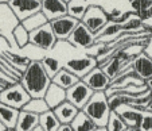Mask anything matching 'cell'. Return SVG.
I'll return each mask as SVG.
<instances>
[{
  "label": "cell",
  "mask_w": 152,
  "mask_h": 131,
  "mask_svg": "<svg viewBox=\"0 0 152 131\" xmlns=\"http://www.w3.org/2000/svg\"><path fill=\"white\" fill-rule=\"evenodd\" d=\"M20 82L28 91L31 97H43L47 88L53 82L40 60H32L24 69Z\"/></svg>",
  "instance_id": "6da1fadb"
},
{
  "label": "cell",
  "mask_w": 152,
  "mask_h": 131,
  "mask_svg": "<svg viewBox=\"0 0 152 131\" xmlns=\"http://www.w3.org/2000/svg\"><path fill=\"white\" fill-rule=\"evenodd\" d=\"M82 110L98 126V130H106V124H108V120H109L112 108L109 105L108 95L104 91H98V92L93 93V96L83 105Z\"/></svg>",
  "instance_id": "7a4b0ae2"
},
{
  "label": "cell",
  "mask_w": 152,
  "mask_h": 131,
  "mask_svg": "<svg viewBox=\"0 0 152 131\" xmlns=\"http://www.w3.org/2000/svg\"><path fill=\"white\" fill-rule=\"evenodd\" d=\"M20 23V19L16 16L8 4H0V32L1 37L8 41L12 50H19L14 38V30Z\"/></svg>",
  "instance_id": "3957f363"
},
{
  "label": "cell",
  "mask_w": 152,
  "mask_h": 131,
  "mask_svg": "<svg viewBox=\"0 0 152 131\" xmlns=\"http://www.w3.org/2000/svg\"><path fill=\"white\" fill-rule=\"evenodd\" d=\"M30 99H31V95L20 81L8 85L0 92V102L18 110H22Z\"/></svg>",
  "instance_id": "277c9868"
},
{
  "label": "cell",
  "mask_w": 152,
  "mask_h": 131,
  "mask_svg": "<svg viewBox=\"0 0 152 131\" xmlns=\"http://www.w3.org/2000/svg\"><path fill=\"white\" fill-rule=\"evenodd\" d=\"M30 43L43 52H50L57 46L58 38L53 31L50 22L40 26L39 29L30 31Z\"/></svg>",
  "instance_id": "5b68a950"
},
{
  "label": "cell",
  "mask_w": 152,
  "mask_h": 131,
  "mask_svg": "<svg viewBox=\"0 0 152 131\" xmlns=\"http://www.w3.org/2000/svg\"><path fill=\"white\" fill-rule=\"evenodd\" d=\"M81 22H82L90 31L97 34V32L109 22V18H108V12H106L102 7L90 4V6L88 7V10H86L83 18L81 19Z\"/></svg>",
  "instance_id": "8992f818"
},
{
  "label": "cell",
  "mask_w": 152,
  "mask_h": 131,
  "mask_svg": "<svg viewBox=\"0 0 152 131\" xmlns=\"http://www.w3.org/2000/svg\"><path fill=\"white\" fill-rule=\"evenodd\" d=\"M67 43L80 49H92L96 45V34L80 21L67 39Z\"/></svg>",
  "instance_id": "52a82bcc"
},
{
  "label": "cell",
  "mask_w": 152,
  "mask_h": 131,
  "mask_svg": "<svg viewBox=\"0 0 152 131\" xmlns=\"http://www.w3.org/2000/svg\"><path fill=\"white\" fill-rule=\"evenodd\" d=\"M94 91L86 84L82 79L78 80L73 87L67 88L66 89V96H67V100L72 102L75 107H78L80 110H82L83 105L90 100V97L93 96Z\"/></svg>",
  "instance_id": "ba28073f"
},
{
  "label": "cell",
  "mask_w": 152,
  "mask_h": 131,
  "mask_svg": "<svg viewBox=\"0 0 152 131\" xmlns=\"http://www.w3.org/2000/svg\"><path fill=\"white\" fill-rule=\"evenodd\" d=\"M78 23H80V21L69 14L62 15V16L55 18V19L50 21L53 31L57 35L58 41H67L69 37L72 35L73 30L75 29V26H77Z\"/></svg>",
  "instance_id": "9c48e42d"
},
{
  "label": "cell",
  "mask_w": 152,
  "mask_h": 131,
  "mask_svg": "<svg viewBox=\"0 0 152 131\" xmlns=\"http://www.w3.org/2000/svg\"><path fill=\"white\" fill-rule=\"evenodd\" d=\"M97 65H98L97 57H94L92 54H88V55H83V57L69 60V61H66L63 64V66L66 69H69L70 72H73L74 74H77L80 79H82L86 73H89Z\"/></svg>",
  "instance_id": "30bf717a"
},
{
  "label": "cell",
  "mask_w": 152,
  "mask_h": 131,
  "mask_svg": "<svg viewBox=\"0 0 152 131\" xmlns=\"http://www.w3.org/2000/svg\"><path fill=\"white\" fill-rule=\"evenodd\" d=\"M82 80L89 85L94 92H98V91H104V92H105V91L108 89V87L110 85V82H112L110 77L108 76L105 73V70L101 66H98V65L96 68H93L89 73H86L85 76L82 77Z\"/></svg>",
  "instance_id": "8fae6325"
},
{
  "label": "cell",
  "mask_w": 152,
  "mask_h": 131,
  "mask_svg": "<svg viewBox=\"0 0 152 131\" xmlns=\"http://www.w3.org/2000/svg\"><path fill=\"white\" fill-rule=\"evenodd\" d=\"M8 6L22 22L30 15L42 10V0H10Z\"/></svg>",
  "instance_id": "7c38bea8"
},
{
  "label": "cell",
  "mask_w": 152,
  "mask_h": 131,
  "mask_svg": "<svg viewBox=\"0 0 152 131\" xmlns=\"http://www.w3.org/2000/svg\"><path fill=\"white\" fill-rule=\"evenodd\" d=\"M116 111L121 115L124 122L126 123L128 130H131V131L140 130V124L144 118V111L133 108V107H131V105H121V107H118Z\"/></svg>",
  "instance_id": "4fadbf2b"
},
{
  "label": "cell",
  "mask_w": 152,
  "mask_h": 131,
  "mask_svg": "<svg viewBox=\"0 0 152 131\" xmlns=\"http://www.w3.org/2000/svg\"><path fill=\"white\" fill-rule=\"evenodd\" d=\"M131 66H132L133 72L144 81H147L152 77V58L145 52H141L140 54L136 55Z\"/></svg>",
  "instance_id": "5bb4252c"
},
{
  "label": "cell",
  "mask_w": 152,
  "mask_h": 131,
  "mask_svg": "<svg viewBox=\"0 0 152 131\" xmlns=\"http://www.w3.org/2000/svg\"><path fill=\"white\" fill-rule=\"evenodd\" d=\"M42 11L49 21L67 14V3L65 0H42Z\"/></svg>",
  "instance_id": "9a60e30c"
},
{
  "label": "cell",
  "mask_w": 152,
  "mask_h": 131,
  "mask_svg": "<svg viewBox=\"0 0 152 131\" xmlns=\"http://www.w3.org/2000/svg\"><path fill=\"white\" fill-rule=\"evenodd\" d=\"M132 62H124L121 60L116 58V57H109L105 61H102L101 64H98V66H101L105 73L110 77V80H115L116 77H118L124 70L128 69V65H131Z\"/></svg>",
  "instance_id": "2e32d148"
},
{
  "label": "cell",
  "mask_w": 152,
  "mask_h": 131,
  "mask_svg": "<svg viewBox=\"0 0 152 131\" xmlns=\"http://www.w3.org/2000/svg\"><path fill=\"white\" fill-rule=\"evenodd\" d=\"M43 97H45V100L47 102L49 107L51 108V110H54V108L58 107L61 103H63L65 100H67L66 89L62 88V87H59V85L55 84V82H51L50 87L47 88V91H46V93H45V96Z\"/></svg>",
  "instance_id": "e0dca14e"
},
{
  "label": "cell",
  "mask_w": 152,
  "mask_h": 131,
  "mask_svg": "<svg viewBox=\"0 0 152 131\" xmlns=\"http://www.w3.org/2000/svg\"><path fill=\"white\" fill-rule=\"evenodd\" d=\"M39 124V115L31 111L20 110L19 118L15 130L16 131H34V128Z\"/></svg>",
  "instance_id": "ac0fdd59"
},
{
  "label": "cell",
  "mask_w": 152,
  "mask_h": 131,
  "mask_svg": "<svg viewBox=\"0 0 152 131\" xmlns=\"http://www.w3.org/2000/svg\"><path fill=\"white\" fill-rule=\"evenodd\" d=\"M19 112L20 110L0 102V122L6 126L7 130H15L18 118H19Z\"/></svg>",
  "instance_id": "d6986e66"
},
{
  "label": "cell",
  "mask_w": 152,
  "mask_h": 131,
  "mask_svg": "<svg viewBox=\"0 0 152 131\" xmlns=\"http://www.w3.org/2000/svg\"><path fill=\"white\" fill-rule=\"evenodd\" d=\"M78 111H80V108L75 107L69 100H65L58 107L54 108V112L57 114L61 123H72L73 119L75 118V115L78 114Z\"/></svg>",
  "instance_id": "ffe728a7"
},
{
  "label": "cell",
  "mask_w": 152,
  "mask_h": 131,
  "mask_svg": "<svg viewBox=\"0 0 152 131\" xmlns=\"http://www.w3.org/2000/svg\"><path fill=\"white\" fill-rule=\"evenodd\" d=\"M123 32V27L120 23H116V22H108L100 31L96 34V43L100 41H105V39H113L115 41L118 35Z\"/></svg>",
  "instance_id": "44dd1931"
},
{
  "label": "cell",
  "mask_w": 152,
  "mask_h": 131,
  "mask_svg": "<svg viewBox=\"0 0 152 131\" xmlns=\"http://www.w3.org/2000/svg\"><path fill=\"white\" fill-rule=\"evenodd\" d=\"M51 80H53V82L58 84L59 87L67 89V88L73 87V85H74L75 82H77L78 80H81V79L77 76V74H74L73 72H70L69 69H66V68L63 66L62 69H61Z\"/></svg>",
  "instance_id": "7402d4cb"
},
{
  "label": "cell",
  "mask_w": 152,
  "mask_h": 131,
  "mask_svg": "<svg viewBox=\"0 0 152 131\" xmlns=\"http://www.w3.org/2000/svg\"><path fill=\"white\" fill-rule=\"evenodd\" d=\"M72 126L73 130H98V126L93 122V119L83 110L78 111V114L75 115V118L72 122Z\"/></svg>",
  "instance_id": "603a6c76"
},
{
  "label": "cell",
  "mask_w": 152,
  "mask_h": 131,
  "mask_svg": "<svg viewBox=\"0 0 152 131\" xmlns=\"http://www.w3.org/2000/svg\"><path fill=\"white\" fill-rule=\"evenodd\" d=\"M39 124L43 127L45 131H58L61 126V122L58 119L57 114L54 112V110H47L43 114L39 115Z\"/></svg>",
  "instance_id": "cb8c5ba5"
},
{
  "label": "cell",
  "mask_w": 152,
  "mask_h": 131,
  "mask_svg": "<svg viewBox=\"0 0 152 131\" xmlns=\"http://www.w3.org/2000/svg\"><path fill=\"white\" fill-rule=\"evenodd\" d=\"M89 6V0H70L67 1V14L81 21Z\"/></svg>",
  "instance_id": "d4e9b609"
},
{
  "label": "cell",
  "mask_w": 152,
  "mask_h": 131,
  "mask_svg": "<svg viewBox=\"0 0 152 131\" xmlns=\"http://www.w3.org/2000/svg\"><path fill=\"white\" fill-rule=\"evenodd\" d=\"M49 22L50 21L47 19V16L43 14V11L40 10V11H38V12H35V14L30 15V16L26 18L24 21H22V24H23V26L26 27L28 31H32V30L39 29L40 26L49 23Z\"/></svg>",
  "instance_id": "484cf974"
},
{
  "label": "cell",
  "mask_w": 152,
  "mask_h": 131,
  "mask_svg": "<svg viewBox=\"0 0 152 131\" xmlns=\"http://www.w3.org/2000/svg\"><path fill=\"white\" fill-rule=\"evenodd\" d=\"M22 110L31 111L34 114L40 115V114H43L45 111L50 110V107H49V104H47V102L45 100V97H31Z\"/></svg>",
  "instance_id": "4316f807"
},
{
  "label": "cell",
  "mask_w": 152,
  "mask_h": 131,
  "mask_svg": "<svg viewBox=\"0 0 152 131\" xmlns=\"http://www.w3.org/2000/svg\"><path fill=\"white\" fill-rule=\"evenodd\" d=\"M14 38H15V42H16L18 47H19V50H22L23 47H26L27 45L30 43V31L22 24V22L15 27Z\"/></svg>",
  "instance_id": "83f0119b"
},
{
  "label": "cell",
  "mask_w": 152,
  "mask_h": 131,
  "mask_svg": "<svg viewBox=\"0 0 152 131\" xmlns=\"http://www.w3.org/2000/svg\"><path fill=\"white\" fill-rule=\"evenodd\" d=\"M106 130H110V131H115V130L125 131V130H128L126 123L124 122L121 115L118 114L116 110H112V112H110L109 120H108V124H106Z\"/></svg>",
  "instance_id": "f1b7e54d"
},
{
  "label": "cell",
  "mask_w": 152,
  "mask_h": 131,
  "mask_svg": "<svg viewBox=\"0 0 152 131\" xmlns=\"http://www.w3.org/2000/svg\"><path fill=\"white\" fill-rule=\"evenodd\" d=\"M40 61H42L43 66H45L46 72L49 73V76L51 77V79L63 68V64H61V62L58 61L57 58H54V57H50V55H43V58L40 60Z\"/></svg>",
  "instance_id": "f546056e"
},
{
  "label": "cell",
  "mask_w": 152,
  "mask_h": 131,
  "mask_svg": "<svg viewBox=\"0 0 152 131\" xmlns=\"http://www.w3.org/2000/svg\"><path fill=\"white\" fill-rule=\"evenodd\" d=\"M18 81H19V80L12 76L11 73L0 64V92H1L4 88L8 87V85L14 84V82H18Z\"/></svg>",
  "instance_id": "4dcf8cb0"
},
{
  "label": "cell",
  "mask_w": 152,
  "mask_h": 131,
  "mask_svg": "<svg viewBox=\"0 0 152 131\" xmlns=\"http://www.w3.org/2000/svg\"><path fill=\"white\" fill-rule=\"evenodd\" d=\"M129 6L133 12L152 8V0H129Z\"/></svg>",
  "instance_id": "1f68e13d"
},
{
  "label": "cell",
  "mask_w": 152,
  "mask_h": 131,
  "mask_svg": "<svg viewBox=\"0 0 152 131\" xmlns=\"http://www.w3.org/2000/svg\"><path fill=\"white\" fill-rule=\"evenodd\" d=\"M140 130L147 131V130H152V112L151 111H144V118L143 122L140 124Z\"/></svg>",
  "instance_id": "d6a6232c"
},
{
  "label": "cell",
  "mask_w": 152,
  "mask_h": 131,
  "mask_svg": "<svg viewBox=\"0 0 152 131\" xmlns=\"http://www.w3.org/2000/svg\"><path fill=\"white\" fill-rule=\"evenodd\" d=\"M136 14H137L144 22H147L152 18V8L151 10H143V11H139V12H136Z\"/></svg>",
  "instance_id": "836d02e7"
},
{
  "label": "cell",
  "mask_w": 152,
  "mask_h": 131,
  "mask_svg": "<svg viewBox=\"0 0 152 131\" xmlns=\"http://www.w3.org/2000/svg\"><path fill=\"white\" fill-rule=\"evenodd\" d=\"M58 131H73V126L72 123H61Z\"/></svg>",
  "instance_id": "e575fe53"
},
{
  "label": "cell",
  "mask_w": 152,
  "mask_h": 131,
  "mask_svg": "<svg viewBox=\"0 0 152 131\" xmlns=\"http://www.w3.org/2000/svg\"><path fill=\"white\" fill-rule=\"evenodd\" d=\"M145 85H147V88H148L149 92L152 93V77H151L149 80H147V81H145Z\"/></svg>",
  "instance_id": "d590c367"
},
{
  "label": "cell",
  "mask_w": 152,
  "mask_h": 131,
  "mask_svg": "<svg viewBox=\"0 0 152 131\" xmlns=\"http://www.w3.org/2000/svg\"><path fill=\"white\" fill-rule=\"evenodd\" d=\"M145 110H147V111H151V112H152V99H151V102L148 103V105H147Z\"/></svg>",
  "instance_id": "8d00e7d4"
},
{
  "label": "cell",
  "mask_w": 152,
  "mask_h": 131,
  "mask_svg": "<svg viewBox=\"0 0 152 131\" xmlns=\"http://www.w3.org/2000/svg\"><path fill=\"white\" fill-rule=\"evenodd\" d=\"M6 130H7V128H6V126H4L3 123L0 122V131H6Z\"/></svg>",
  "instance_id": "74e56055"
},
{
  "label": "cell",
  "mask_w": 152,
  "mask_h": 131,
  "mask_svg": "<svg viewBox=\"0 0 152 131\" xmlns=\"http://www.w3.org/2000/svg\"><path fill=\"white\" fill-rule=\"evenodd\" d=\"M10 0H0V4H8Z\"/></svg>",
  "instance_id": "f35d334b"
},
{
  "label": "cell",
  "mask_w": 152,
  "mask_h": 131,
  "mask_svg": "<svg viewBox=\"0 0 152 131\" xmlns=\"http://www.w3.org/2000/svg\"><path fill=\"white\" fill-rule=\"evenodd\" d=\"M65 1H66V3H67V1H70V0H65Z\"/></svg>",
  "instance_id": "ab89813d"
},
{
  "label": "cell",
  "mask_w": 152,
  "mask_h": 131,
  "mask_svg": "<svg viewBox=\"0 0 152 131\" xmlns=\"http://www.w3.org/2000/svg\"><path fill=\"white\" fill-rule=\"evenodd\" d=\"M0 38H1V32H0Z\"/></svg>",
  "instance_id": "60d3db41"
},
{
  "label": "cell",
  "mask_w": 152,
  "mask_h": 131,
  "mask_svg": "<svg viewBox=\"0 0 152 131\" xmlns=\"http://www.w3.org/2000/svg\"><path fill=\"white\" fill-rule=\"evenodd\" d=\"M128 1H129V0H128Z\"/></svg>",
  "instance_id": "b9f144b4"
}]
</instances>
